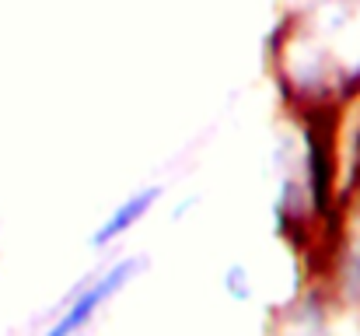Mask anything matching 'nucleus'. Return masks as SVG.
I'll return each mask as SVG.
<instances>
[{
	"instance_id": "obj_2",
	"label": "nucleus",
	"mask_w": 360,
	"mask_h": 336,
	"mask_svg": "<svg viewBox=\"0 0 360 336\" xmlns=\"http://www.w3.org/2000/svg\"><path fill=\"white\" fill-rule=\"evenodd\" d=\"M154 200H158V189H140V193H129L126 200H122L120 207L105 218V221L95 228V235H91V245H112L116 238H122L129 228H136V224L147 218V211L154 207Z\"/></svg>"
},
{
	"instance_id": "obj_3",
	"label": "nucleus",
	"mask_w": 360,
	"mask_h": 336,
	"mask_svg": "<svg viewBox=\"0 0 360 336\" xmlns=\"http://www.w3.org/2000/svg\"><path fill=\"white\" fill-rule=\"evenodd\" d=\"M224 287H228V294H231L235 301H245V298H252L248 270H245V266H231V270H228V277H224Z\"/></svg>"
},
{
	"instance_id": "obj_1",
	"label": "nucleus",
	"mask_w": 360,
	"mask_h": 336,
	"mask_svg": "<svg viewBox=\"0 0 360 336\" xmlns=\"http://www.w3.org/2000/svg\"><path fill=\"white\" fill-rule=\"evenodd\" d=\"M140 270V263H133V259H122L116 263L112 270H105L102 277H95L91 284H84L81 287V294H74L70 301H67V309L60 312V319L46 330L42 336H77L88 330V323L120 294L122 287L133 280V273Z\"/></svg>"
}]
</instances>
